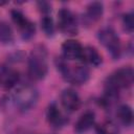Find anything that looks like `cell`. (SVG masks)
<instances>
[{"label":"cell","instance_id":"1","mask_svg":"<svg viewBox=\"0 0 134 134\" xmlns=\"http://www.w3.org/2000/svg\"><path fill=\"white\" fill-rule=\"evenodd\" d=\"M134 81V71L132 67H122L112 72L105 82L104 102L109 104L116 98L120 89L129 88Z\"/></svg>","mask_w":134,"mask_h":134},{"label":"cell","instance_id":"2","mask_svg":"<svg viewBox=\"0 0 134 134\" xmlns=\"http://www.w3.org/2000/svg\"><path fill=\"white\" fill-rule=\"evenodd\" d=\"M48 71L47 50L42 45H37L29 54L27 62V72L30 79L35 81L43 80Z\"/></svg>","mask_w":134,"mask_h":134},{"label":"cell","instance_id":"3","mask_svg":"<svg viewBox=\"0 0 134 134\" xmlns=\"http://www.w3.org/2000/svg\"><path fill=\"white\" fill-rule=\"evenodd\" d=\"M55 65L58 70L61 72L63 79L74 85L85 84L90 76L89 69L84 65H69L66 60L58 59L55 61Z\"/></svg>","mask_w":134,"mask_h":134},{"label":"cell","instance_id":"4","mask_svg":"<svg viewBox=\"0 0 134 134\" xmlns=\"http://www.w3.org/2000/svg\"><path fill=\"white\" fill-rule=\"evenodd\" d=\"M39 92L31 85H22L16 89L13 94V103L20 112L30 110L38 102Z\"/></svg>","mask_w":134,"mask_h":134},{"label":"cell","instance_id":"5","mask_svg":"<svg viewBox=\"0 0 134 134\" xmlns=\"http://www.w3.org/2000/svg\"><path fill=\"white\" fill-rule=\"evenodd\" d=\"M97 38L100 44L107 49L113 60H117L120 57V41L115 30L111 27H104L98 30Z\"/></svg>","mask_w":134,"mask_h":134},{"label":"cell","instance_id":"6","mask_svg":"<svg viewBox=\"0 0 134 134\" xmlns=\"http://www.w3.org/2000/svg\"><path fill=\"white\" fill-rule=\"evenodd\" d=\"M10 17L14 24L18 27L23 40H30L36 34L35 23L31 22L22 12L18 9H13L10 12Z\"/></svg>","mask_w":134,"mask_h":134},{"label":"cell","instance_id":"7","mask_svg":"<svg viewBox=\"0 0 134 134\" xmlns=\"http://www.w3.org/2000/svg\"><path fill=\"white\" fill-rule=\"evenodd\" d=\"M58 25L64 35L73 36L77 34L76 17L70 9L66 7L61 8L58 13Z\"/></svg>","mask_w":134,"mask_h":134},{"label":"cell","instance_id":"8","mask_svg":"<svg viewBox=\"0 0 134 134\" xmlns=\"http://www.w3.org/2000/svg\"><path fill=\"white\" fill-rule=\"evenodd\" d=\"M60 99H61V104L64 107V109L66 111H69V112L77 111L82 105V102H81L79 94L76 93L75 90H73L71 88L64 89L61 93Z\"/></svg>","mask_w":134,"mask_h":134},{"label":"cell","instance_id":"9","mask_svg":"<svg viewBox=\"0 0 134 134\" xmlns=\"http://www.w3.org/2000/svg\"><path fill=\"white\" fill-rule=\"evenodd\" d=\"M62 53L64 60L67 61H76L82 60L83 57V46L76 40H66L62 44Z\"/></svg>","mask_w":134,"mask_h":134},{"label":"cell","instance_id":"10","mask_svg":"<svg viewBox=\"0 0 134 134\" xmlns=\"http://www.w3.org/2000/svg\"><path fill=\"white\" fill-rule=\"evenodd\" d=\"M46 119H47V122L52 128H55V129L62 128L68 122L67 117L62 113V111L59 109V107L54 103L48 106L46 110Z\"/></svg>","mask_w":134,"mask_h":134},{"label":"cell","instance_id":"11","mask_svg":"<svg viewBox=\"0 0 134 134\" xmlns=\"http://www.w3.org/2000/svg\"><path fill=\"white\" fill-rule=\"evenodd\" d=\"M19 72L6 66L0 67V85L5 89L14 88L19 82Z\"/></svg>","mask_w":134,"mask_h":134},{"label":"cell","instance_id":"12","mask_svg":"<svg viewBox=\"0 0 134 134\" xmlns=\"http://www.w3.org/2000/svg\"><path fill=\"white\" fill-rule=\"evenodd\" d=\"M94 122H95L94 112L93 111H86L76 120V122L74 125V130H75L76 133L82 134V133L88 131L90 128H92Z\"/></svg>","mask_w":134,"mask_h":134},{"label":"cell","instance_id":"13","mask_svg":"<svg viewBox=\"0 0 134 134\" xmlns=\"http://www.w3.org/2000/svg\"><path fill=\"white\" fill-rule=\"evenodd\" d=\"M82 60L88 62L89 64H91L95 67H98L103 63V58H102L100 53L93 46H86L85 48H83Z\"/></svg>","mask_w":134,"mask_h":134},{"label":"cell","instance_id":"14","mask_svg":"<svg viewBox=\"0 0 134 134\" xmlns=\"http://www.w3.org/2000/svg\"><path fill=\"white\" fill-rule=\"evenodd\" d=\"M104 14V5L102 2H91L86 7V19L90 22H96L98 21Z\"/></svg>","mask_w":134,"mask_h":134},{"label":"cell","instance_id":"15","mask_svg":"<svg viewBox=\"0 0 134 134\" xmlns=\"http://www.w3.org/2000/svg\"><path fill=\"white\" fill-rule=\"evenodd\" d=\"M14 40H15V35L13 31V28L7 22L1 21L0 22V43L3 45H8V44H12Z\"/></svg>","mask_w":134,"mask_h":134},{"label":"cell","instance_id":"16","mask_svg":"<svg viewBox=\"0 0 134 134\" xmlns=\"http://www.w3.org/2000/svg\"><path fill=\"white\" fill-rule=\"evenodd\" d=\"M117 116L124 126H131L133 122V111L128 105H121L117 109Z\"/></svg>","mask_w":134,"mask_h":134},{"label":"cell","instance_id":"17","mask_svg":"<svg viewBox=\"0 0 134 134\" xmlns=\"http://www.w3.org/2000/svg\"><path fill=\"white\" fill-rule=\"evenodd\" d=\"M96 134H119L117 125L112 120H105L95 127Z\"/></svg>","mask_w":134,"mask_h":134},{"label":"cell","instance_id":"18","mask_svg":"<svg viewBox=\"0 0 134 134\" xmlns=\"http://www.w3.org/2000/svg\"><path fill=\"white\" fill-rule=\"evenodd\" d=\"M41 27L44 31V34L47 36V37H51L53 36L54 34V23H53V20L52 18L49 16V15H44L41 19Z\"/></svg>","mask_w":134,"mask_h":134},{"label":"cell","instance_id":"19","mask_svg":"<svg viewBox=\"0 0 134 134\" xmlns=\"http://www.w3.org/2000/svg\"><path fill=\"white\" fill-rule=\"evenodd\" d=\"M122 25H124V29L128 32H133L134 30V16L132 13H128L125 14L122 17Z\"/></svg>","mask_w":134,"mask_h":134},{"label":"cell","instance_id":"20","mask_svg":"<svg viewBox=\"0 0 134 134\" xmlns=\"http://www.w3.org/2000/svg\"><path fill=\"white\" fill-rule=\"evenodd\" d=\"M37 4H38V7L40 8V10H41L44 15H48V14L51 12V5H50L48 2L40 1V2H38Z\"/></svg>","mask_w":134,"mask_h":134},{"label":"cell","instance_id":"21","mask_svg":"<svg viewBox=\"0 0 134 134\" xmlns=\"http://www.w3.org/2000/svg\"><path fill=\"white\" fill-rule=\"evenodd\" d=\"M4 4H6V2H0V5H4Z\"/></svg>","mask_w":134,"mask_h":134}]
</instances>
